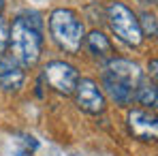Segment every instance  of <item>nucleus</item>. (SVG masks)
I'll list each match as a JSON object with an SVG mask.
<instances>
[{
    "label": "nucleus",
    "instance_id": "1",
    "mask_svg": "<svg viewBox=\"0 0 158 156\" xmlns=\"http://www.w3.org/2000/svg\"><path fill=\"white\" fill-rule=\"evenodd\" d=\"M41 19L36 13L30 15H19L13 26L9 30V49L15 62H19L22 66H34L41 58V49H43V34H41Z\"/></svg>",
    "mask_w": 158,
    "mask_h": 156
},
{
    "label": "nucleus",
    "instance_id": "2",
    "mask_svg": "<svg viewBox=\"0 0 158 156\" xmlns=\"http://www.w3.org/2000/svg\"><path fill=\"white\" fill-rule=\"evenodd\" d=\"M49 30L60 49L75 53L83 43L85 28L73 9H56L49 15Z\"/></svg>",
    "mask_w": 158,
    "mask_h": 156
},
{
    "label": "nucleus",
    "instance_id": "3",
    "mask_svg": "<svg viewBox=\"0 0 158 156\" xmlns=\"http://www.w3.org/2000/svg\"><path fill=\"white\" fill-rule=\"evenodd\" d=\"M107 22L113 30V34L122 43H126L131 47H139L143 43V32L139 28V19L124 2L113 0L107 4Z\"/></svg>",
    "mask_w": 158,
    "mask_h": 156
},
{
    "label": "nucleus",
    "instance_id": "4",
    "mask_svg": "<svg viewBox=\"0 0 158 156\" xmlns=\"http://www.w3.org/2000/svg\"><path fill=\"white\" fill-rule=\"evenodd\" d=\"M43 77L45 81L52 86L56 92L60 94H73L75 92V86L79 81V75H77V69L69 62H49L43 71Z\"/></svg>",
    "mask_w": 158,
    "mask_h": 156
},
{
    "label": "nucleus",
    "instance_id": "5",
    "mask_svg": "<svg viewBox=\"0 0 158 156\" xmlns=\"http://www.w3.org/2000/svg\"><path fill=\"white\" fill-rule=\"evenodd\" d=\"M75 96H77V105L85 113L96 116L105 111V94L101 92L94 79H79L75 86Z\"/></svg>",
    "mask_w": 158,
    "mask_h": 156
},
{
    "label": "nucleus",
    "instance_id": "6",
    "mask_svg": "<svg viewBox=\"0 0 158 156\" xmlns=\"http://www.w3.org/2000/svg\"><path fill=\"white\" fill-rule=\"evenodd\" d=\"M105 73H109L111 77L120 79V81H124V83L131 86V88H137L139 81L143 79L141 66H139L137 62H132V60H124V58H113V60H109Z\"/></svg>",
    "mask_w": 158,
    "mask_h": 156
},
{
    "label": "nucleus",
    "instance_id": "7",
    "mask_svg": "<svg viewBox=\"0 0 158 156\" xmlns=\"http://www.w3.org/2000/svg\"><path fill=\"white\" fill-rule=\"evenodd\" d=\"M128 126H131V133L141 141H154L156 139V118L150 116L148 111L132 109L128 113Z\"/></svg>",
    "mask_w": 158,
    "mask_h": 156
},
{
    "label": "nucleus",
    "instance_id": "8",
    "mask_svg": "<svg viewBox=\"0 0 158 156\" xmlns=\"http://www.w3.org/2000/svg\"><path fill=\"white\" fill-rule=\"evenodd\" d=\"M103 86H105V92L109 94L111 101H115V105H128L135 96V88L126 86L124 81L111 77L109 73L103 75Z\"/></svg>",
    "mask_w": 158,
    "mask_h": 156
},
{
    "label": "nucleus",
    "instance_id": "9",
    "mask_svg": "<svg viewBox=\"0 0 158 156\" xmlns=\"http://www.w3.org/2000/svg\"><path fill=\"white\" fill-rule=\"evenodd\" d=\"M85 43H88L90 53H94V56H98V58H111V53H113L111 41L107 39L101 30H92V32L85 36Z\"/></svg>",
    "mask_w": 158,
    "mask_h": 156
},
{
    "label": "nucleus",
    "instance_id": "10",
    "mask_svg": "<svg viewBox=\"0 0 158 156\" xmlns=\"http://www.w3.org/2000/svg\"><path fill=\"white\" fill-rule=\"evenodd\" d=\"M135 99L145 107H156V86L154 83H143L139 81V86L135 88Z\"/></svg>",
    "mask_w": 158,
    "mask_h": 156
},
{
    "label": "nucleus",
    "instance_id": "11",
    "mask_svg": "<svg viewBox=\"0 0 158 156\" xmlns=\"http://www.w3.org/2000/svg\"><path fill=\"white\" fill-rule=\"evenodd\" d=\"M24 73L19 71V69H11V71H6V73H2L0 75V88L2 90H6V92H13V90H19L22 86H24Z\"/></svg>",
    "mask_w": 158,
    "mask_h": 156
},
{
    "label": "nucleus",
    "instance_id": "12",
    "mask_svg": "<svg viewBox=\"0 0 158 156\" xmlns=\"http://www.w3.org/2000/svg\"><path fill=\"white\" fill-rule=\"evenodd\" d=\"M139 28H141L143 36L154 39V36H156V17H154L152 13H143L141 19H139Z\"/></svg>",
    "mask_w": 158,
    "mask_h": 156
},
{
    "label": "nucleus",
    "instance_id": "13",
    "mask_svg": "<svg viewBox=\"0 0 158 156\" xmlns=\"http://www.w3.org/2000/svg\"><path fill=\"white\" fill-rule=\"evenodd\" d=\"M6 45H9V26H6L4 17L0 15V53H4Z\"/></svg>",
    "mask_w": 158,
    "mask_h": 156
},
{
    "label": "nucleus",
    "instance_id": "14",
    "mask_svg": "<svg viewBox=\"0 0 158 156\" xmlns=\"http://www.w3.org/2000/svg\"><path fill=\"white\" fill-rule=\"evenodd\" d=\"M11 69H15L13 56H11V53H0V75L6 73V71H11Z\"/></svg>",
    "mask_w": 158,
    "mask_h": 156
},
{
    "label": "nucleus",
    "instance_id": "15",
    "mask_svg": "<svg viewBox=\"0 0 158 156\" xmlns=\"http://www.w3.org/2000/svg\"><path fill=\"white\" fill-rule=\"evenodd\" d=\"M17 156H32V154H30L28 150H22V152H17Z\"/></svg>",
    "mask_w": 158,
    "mask_h": 156
},
{
    "label": "nucleus",
    "instance_id": "16",
    "mask_svg": "<svg viewBox=\"0 0 158 156\" xmlns=\"http://www.w3.org/2000/svg\"><path fill=\"white\" fill-rule=\"evenodd\" d=\"M2 9H4V0H0V11H2Z\"/></svg>",
    "mask_w": 158,
    "mask_h": 156
},
{
    "label": "nucleus",
    "instance_id": "17",
    "mask_svg": "<svg viewBox=\"0 0 158 156\" xmlns=\"http://www.w3.org/2000/svg\"><path fill=\"white\" fill-rule=\"evenodd\" d=\"M145 2H154V0H145Z\"/></svg>",
    "mask_w": 158,
    "mask_h": 156
}]
</instances>
